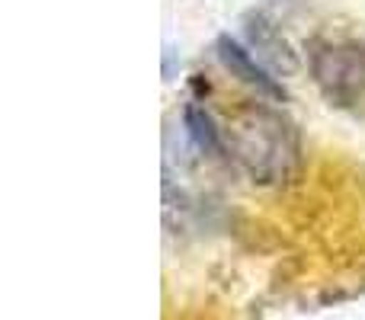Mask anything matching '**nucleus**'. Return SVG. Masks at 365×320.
<instances>
[{
    "label": "nucleus",
    "mask_w": 365,
    "mask_h": 320,
    "mask_svg": "<svg viewBox=\"0 0 365 320\" xmlns=\"http://www.w3.org/2000/svg\"><path fill=\"white\" fill-rule=\"evenodd\" d=\"M225 154L259 186H282L302 167V138L282 113L250 103L240 106L221 128Z\"/></svg>",
    "instance_id": "f257e3e1"
},
{
    "label": "nucleus",
    "mask_w": 365,
    "mask_h": 320,
    "mask_svg": "<svg viewBox=\"0 0 365 320\" xmlns=\"http://www.w3.org/2000/svg\"><path fill=\"white\" fill-rule=\"evenodd\" d=\"M308 68L324 100L336 109L365 106V45L356 38H314Z\"/></svg>",
    "instance_id": "f03ea898"
},
{
    "label": "nucleus",
    "mask_w": 365,
    "mask_h": 320,
    "mask_svg": "<svg viewBox=\"0 0 365 320\" xmlns=\"http://www.w3.org/2000/svg\"><path fill=\"white\" fill-rule=\"evenodd\" d=\"M244 36H247V45H250L253 58H257L272 77L282 81V77L295 74L298 55L292 51L289 38L279 32V26L272 23L266 13H250V16L244 19Z\"/></svg>",
    "instance_id": "7ed1b4c3"
},
{
    "label": "nucleus",
    "mask_w": 365,
    "mask_h": 320,
    "mask_svg": "<svg viewBox=\"0 0 365 320\" xmlns=\"http://www.w3.org/2000/svg\"><path fill=\"white\" fill-rule=\"evenodd\" d=\"M215 51H218V61L225 64L227 74L237 77L244 87L257 90L259 96H266V100H272V103L285 100V87L279 83V77H272L269 71L250 55V48H244L240 42H234L231 36H218Z\"/></svg>",
    "instance_id": "20e7f679"
},
{
    "label": "nucleus",
    "mask_w": 365,
    "mask_h": 320,
    "mask_svg": "<svg viewBox=\"0 0 365 320\" xmlns=\"http://www.w3.org/2000/svg\"><path fill=\"white\" fill-rule=\"evenodd\" d=\"M182 125H186V135L202 154H225V135H221L218 122L208 115L205 106L199 103H186L182 109Z\"/></svg>",
    "instance_id": "39448f33"
}]
</instances>
